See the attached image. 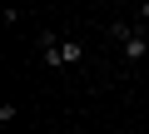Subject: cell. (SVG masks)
Here are the masks:
<instances>
[{
    "instance_id": "6da1fadb",
    "label": "cell",
    "mask_w": 149,
    "mask_h": 134,
    "mask_svg": "<svg viewBox=\"0 0 149 134\" xmlns=\"http://www.w3.org/2000/svg\"><path fill=\"white\" fill-rule=\"evenodd\" d=\"M109 35L119 40V60H124V65H139V60L149 55V30H144L139 20H109Z\"/></svg>"
},
{
    "instance_id": "7a4b0ae2",
    "label": "cell",
    "mask_w": 149,
    "mask_h": 134,
    "mask_svg": "<svg viewBox=\"0 0 149 134\" xmlns=\"http://www.w3.org/2000/svg\"><path fill=\"white\" fill-rule=\"evenodd\" d=\"M40 60L50 65V70H65V65H80L85 60V45L80 40H60L55 30H45L40 35Z\"/></svg>"
}]
</instances>
